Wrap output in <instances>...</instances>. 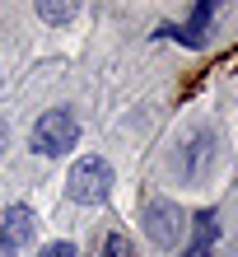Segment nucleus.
I'll return each mask as SVG.
<instances>
[{
	"label": "nucleus",
	"mask_w": 238,
	"mask_h": 257,
	"mask_svg": "<svg viewBox=\"0 0 238 257\" xmlns=\"http://www.w3.org/2000/svg\"><path fill=\"white\" fill-rule=\"evenodd\" d=\"M108 192H112V164L103 155L75 159V169H70V178H66V196H70V201L98 206V201H108Z\"/></svg>",
	"instance_id": "1"
},
{
	"label": "nucleus",
	"mask_w": 238,
	"mask_h": 257,
	"mask_svg": "<svg viewBox=\"0 0 238 257\" xmlns=\"http://www.w3.org/2000/svg\"><path fill=\"white\" fill-rule=\"evenodd\" d=\"M75 141H80V122L66 108H52V112H42L33 122V150L38 155H66Z\"/></svg>",
	"instance_id": "2"
},
{
	"label": "nucleus",
	"mask_w": 238,
	"mask_h": 257,
	"mask_svg": "<svg viewBox=\"0 0 238 257\" xmlns=\"http://www.w3.org/2000/svg\"><path fill=\"white\" fill-rule=\"evenodd\" d=\"M182 220L187 215L173 201H163V196H145V201H140V224H145V234H150L159 248H173L177 238H182V229H187Z\"/></svg>",
	"instance_id": "3"
},
{
	"label": "nucleus",
	"mask_w": 238,
	"mask_h": 257,
	"mask_svg": "<svg viewBox=\"0 0 238 257\" xmlns=\"http://www.w3.org/2000/svg\"><path fill=\"white\" fill-rule=\"evenodd\" d=\"M38 234V215L24 201H14L5 215H0V257H19Z\"/></svg>",
	"instance_id": "4"
},
{
	"label": "nucleus",
	"mask_w": 238,
	"mask_h": 257,
	"mask_svg": "<svg viewBox=\"0 0 238 257\" xmlns=\"http://www.w3.org/2000/svg\"><path fill=\"white\" fill-rule=\"evenodd\" d=\"M215 238H219V220H215V210H201V215L191 220V243L182 248V257H210Z\"/></svg>",
	"instance_id": "5"
},
{
	"label": "nucleus",
	"mask_w": 238,
	"mask_h": 257,
	"mask_svg": "<svg viewBox=\"0 0 238 257\" xmlns=\"http://www.w3.org/2000/svg\"><path fill=\"white\" fill-rule=\"evenodd\" d=\"M210 24H215V5H196V10L187 14V24H177V38H182L187 47H201Z\"/></svg>",
	"instance_id": "6"
},
{
	"label": "nucleus",
	"mask_w": 238,
	"mask_h": 257,
	"mask_svg": "<svg viewBox=\"0 0 238 257\" xmlns=\"http://www.w3.org/2000/svg\"><path fill=\"white\" fill-rule=\"evenodd\" d=\"M98 257H136V252H131V238L126 234H103Z\"/></svg>",
	"instance_id": "7"
},
{
	"label": "nucleus",
	"mask_w": 238,
	"mask_h": 257,
	"mask_svg": "<svg viewBox=\"0 0 238 257\" xmlns=\"http://www.w3.org/2000/svg\"><path fill=\"white\" fill-rule=\"evenodd\" d=\"M205 145H210V136H196V141H191V155H187V164H182V173H191V178L201 173L205 155H210V150H205Z\"/></svg>",
	"instance_id": "8"
},
{
	"label": "nucleus",
	"mask_w": 238,
	"mask_h": 257,
	"mask_svg": "<svg viewBox=\"0 0 238 257\" xmlns=\"http://www.w3.org/2000/svg\"><path fill=\"white\" fill-rule=\"evenodd\" d=\"M38 19H47V24H66V19H75V5H38Z\"/></svg>",
	"instance_id": "9"
},
{
	"label": "nucleus",
	"mask_w": 238,
	"mask_h": 257,
	"mask_svg": "<svg viewBox=\"0 0 238 257\" xmlns=\"http://www.w3.org/2000/svg\"><path fill=\"white\" fill-rule=\"evenodd\" d=\"M38 257H80V248H75V243H66V238H56V243H47Z\"/></svg>",
	"instance_id": "10"
}]
</instances>
